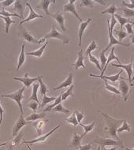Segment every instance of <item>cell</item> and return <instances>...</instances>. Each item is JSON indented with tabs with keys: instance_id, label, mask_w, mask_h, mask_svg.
Listing matches in <instances>:
<instances>
[{
	"instance_id": "6da1fadb",
	"label": "cell",
	"mask_w": 134,
	"mask_h": 150,
	"mask_svg": "<svg viewBox=\"0 0 134 150\" xmlns=\"http://www.w3.org/2000/svg\"><path fill=\"white\" fill-rule=\"evenodd\" d=\"M101 115L104 117V119L106 122V127L104 128V131H105L106 136L111 137L112 139L121 141V139L119 138L118 134H117V130L123 123L124 119H114L104 112H101Z\"/></svg>"
},
{
	"instance_id": "7a4b0ae2",
	"label": "cell",
	"mask_w": 134,
	"mask_h": 150,
	"mask_svg": "<svg viewBox=\"0 0 134 150\" xmlns=\"http://www.w3.org/2000/svg\"><path fill=\"white\" fill-rule=\"evenodd\" d=\"M50 38H54V39H58L61 40L62 42V44H67L70 43V38L68 37L67 36H65L63 34H61L56 29V27L54 25H53L51 27V30L50 32L49 33H47L46 36H44L43 39H41L39 40L40 42V44L44 42L46 40L50 39Z\"/></svg>"
},
{
	"instance_id": "3957f363",
	"label": "cell",
	"mask_w": 134,
	"mask_h": 150,
	"mask_svg": "<svg viewBox=\"0 0 134 150\" xmlns=\"http://www.w3.org/2000/svg\"><path fill=\"white\" fill-rule=\"evenodd\" d=\"M94 142L97 143L99 145H100L101 149H103L105 146H118V147L124 148L122 141H117V140L108 138V137H97L94 140Z\"/></svg>"
},
{
	"instance_id": "277c9868",
	"label": "cell",
	"mask_w": 134,
	"mask_h": 150,
	"mask_svg": "<svg viewBox=\"0 0 134 150\" xmlns=\"http://www.w3.org/2000/svg\"><path fill=\"white\" fill-rule=\"evenodd\" d=\"M25 89V87L18 89V90L14 91L13 93H11V94H6V95H2L1 97H5V98H10L12 99L13 100H14L17 103V104L20 108L21 113H24L23 112V108H22V104H21V101L23 100L24 96L23 93Z\"/></svg>"
},
{
	"instance_id": "5b68a950",
	"label": "cell",
	"mask_w": 134,
	"mask_h": 150,
	"mask_svg": "<svg viewBox=\"0 0 134 150\" xmlns=\"http://www.w3.org/2000/svg\"><path fill=\"white\" fill-rule=\"evenodd\" d=\"M18 36L21 37L22 39H24L26 42H28L30 44H40V42L39 40H37L33 37V36L27 30V29L22 26L21 25H19V28H18Z\"/></svg>"
},
{
	"instance_id": "8992f818",
	"label": "cell",
	"mask_w": 134,
	"mask_h": 150,
	"mask_svg": "<svg viewBox=\"0 0 134 150\" xmlns=\"http://www.w3.org/2000/svg\"><path fill=\"white\" fill-rule=\"evenodd\" d=\"M30 122H27L25 119L24 118V113H21L20 116L18 117V119H17V121L14 123L12 129V136L13 137H16L18 134L19 131L21 130V128H23L27 124H29Z\"/></svg>"
},
{
	"instance_id": "52a82bcc",
	"label": "cell",
	"mask_w": 134,
	"mask_h": 150,
	"mask_svg": "<svg viewBox=\"0 0 134 150\" xmlns=\"http://www.w3.org/2000/svg\"><path fill=\"white\" fill-rule=\"evenodd\" d=\"M107 27H108V33H109V43L108 45L106 46V47L104 50H103L104 52H107V50L109 48H111V47H114V45H121V46L124 47H129L130 46V44H124L122 42H119L118 40H116L114 37L113 34H112V32L111 31V29H110V20L107 19Z\"/></svg>"
},
{
	"instance_id": "ba28073f",
	"label": "cell",
	"mask_w": 134,
	"mask_h": 150,
	"mask_svg": "<svg viewBox=\"0 0 134 150\" xmlns=\"http://www.w3.org/2000/svg\"><path fill=\"white\" fill-rule=\"evenodd\" d=\"M76 2H77L76 0H69V1H68V3H66V4H65L64 5L63 11H64V12H70V13H73L76 18H78V21H80V22L81 23L83 21L82 18L79 16V14H78L77 11H76V8H75L74 3H76Z\"/></svg>"
},
{
	"instance_id": "9c48e42d",
	"label": "cell",
	"mask_w": 134,
	"mask_h": 150,
	"mask_svg": "<svg viewBox=\"0 0 134 150\" xmlns=\"http://www.w3.org/2000/svg\"><path fill=\"white\" fill-rule=\"evenodd\" d=\"M61 127L60 125H58L56 127H54V128H53V129L50 131V132H48L47 134H46L43 135V136H39V137H37V138H35V139L33 140H31V141H23V143H25V144H35V143H42V142H44L45 141H46L48 137L51 136V135L53 134L54 132H55L57 129H59V127Z\"/></svg>"
},
{
	"instance_id": "30bf717a",
	"label": "cell",
	"mask_w": 134,
	"mask_h": 150,
	"mask_svg": "<svg viewBox=\"0 0 134 150\" xmlns=\"http://www.w3.org/2000/svg\"><path fill=\"white\" fill-rule=\"evenodd\" d=\"M112 66L114 67L117 68H121L122 70H125L126 71L127 75H128V79H129V81L130 83V86H133V84L132 83L133 80H132V76H133V60H131V62L129 63V64L127 65H121V64H114L112 63Z\"/></svg>"
},
{
	"instance_id": "8fae6325",
	"label": "cell",
	"mask_w": 134,
	"mask_h": 150,
	"mask_svg": "<svg viewBox=\"0 0 134 150\" xmlns=\"http://www.w3.org/2000/svg\"><path fill=\"white\" fill-rule=\"evenodd\" d=\"M119 91H120L121 95L123 97L124 100H128L129 95H130V93H129V86H128V84L125 81V79L123 80L122 78H121V80L119 81Z\"/></svg>"
},
{
	"instance_id": "7c38bea8",
	"label": "cell",
	"mask_w": 134,
	"mask_h": 150,
	"mask_svg": "<svg viewBox=\"0 0 134 150\" xmlns=\"http://www.w3.org/2000/svg\"><path fill=\"white\" fill-rule=\"evenodd\" d=\"M13 79L14 81H21V83H23L25 88H29L32 84H34L36 81L39 80V76L37 78H32L28 77V73H25L24 78H13Z\"/></svg>"
},
{
	"instance_id": "4fadbf2b",
	"label": "cell",
	"mask_w": 134,
	"mask_h": 150,
	"mask_svg": "<svg viewBox=\"0 0 134 150\" xmlns=\"http://www.w3.org/2000/svg\"><path fill=\"white\" fill-rule=\"evenodd\" d=\"M56 1L55 0H43V1H39V4L36 6V9H39L42 11H44V13H46V15L51 16V13L49 12V6L51 3H55Z\"/></svg>"
},
{
	"instance_id": "5bb4252c",
	"label": "cell",
	"mask_w": 134,
	"mask_h": 150,
	"mask_svg": "<svg viewBox=\"0 0 134 150\" xmlns=\"http://www.w3.org/2000/svg\"><path fill=\"white\" fill-rule=\"evenodd\" d=\"M93 21L92 18H88L86 21H83L80 25H79V31H78V37H79V47L81 46V41H82V36L83 34L85 33V29H87V27L88 26V25L90 24V22Z\"/></svg>"
},
{
	"instance_id": "9a60e30c",
	"label": "cell",
	"mask_w": 134,
	"mask_h": 150,
	"mask_svg": "<svg viewBox=\"0 0 134 150\" xmlns=\"http://www.w3.org/2000/svg\"><path fill=\"white\" fill-rule=\"evenodd\" d=\"M51 17L54 18V20L56 21V22L59 25L60 28L62 29L63 32L66 31V27H65V17L63 16V13L62 12H59V11H58L56 13H54V14H51Z\"/></svg>"
},
{
	"instance_id": "2e32d148",
	"label": "cell",
	"mask_w": 134,
	"mask_h": 150,
	"mask_svg": "<svg viewBox=\"0 0 134 150\" xmlns=\"http://www.w3.org/2000/svg\"><path fill=\"white\" fill-rule=\"evenodd\" d=\"M24 134L22 132L19 133L17 136H16L14 138H13L12 141H11V142L9 143V145H8V148L7 150H13L16 149L18 146L20 145L21 144V141H22V138H23Z\"/></svg>"
},
{
	"instance_id": "e0dca14e",
	"label": "cell",
	"mask_w": 134,
	"mask_h": 150,
	"mask_svg": "<svg viewBox=\"0 0 134 150\" xmlns=\"http://www.w3.org/2000/svg\"><path fill=\"white\" fill-rule=\"evenodd\" d=\"M26 6H28V7L29 8V14L27 17V18L25 19H24L22 21L20 22V25H22L25 22H27V21H32L34 19H36V18H43V16L40 15V14H38V13H36L35 11H33V9L32 8L31 5L29 4L28 3H26Z\"/></svg>"
},
{
	"instance_id": "ac0fdd59",
	"label": "cell",
	"mask_w": 134,
	"mask_h": 150,
	"mask_svg": "<svg viewBox=\"0 0 134 150\" xmlns=\"http://www.w3.org/2000/svg\"><path fill=\"white\" fill-rule=\"evenodd\" d=\"M84 59H85L84 52H83V50H80L78 53V59L76 60V62L73 64V66L75 67V70H78L80 67H82L84 70H86V67L84 64Z\"/></svg>"
},
{
	"instance_id": "d6986e66",
	"label": "cell",
	"mask_w": 134,
	"mask_h": 150,
	"mask_svg": "<svg viewBox=\"0 0 134 150\" xmlns=\"http://www.w3.org/2000/svg\"><path fill=\"white\" fill-rule=\"evenodd\" d=\"M84 137L85 136L83 134L79 135L78 134H74L71 142L69 144V147L73 148V149H78L81 145V141H82V138Z\"/></svg>"
},
{
	"instance_id": "ffe728a7",
	"label": "cell",
	"mask_w": 134,
	"mask_h": 150,
	"mask_svg": "<svg viewBox=\"0 0 134 150\" xmlns=\"http://www.w3.org/2000/svg\"><path fill=\"white\" fill-rule=\"evenodd\" d=\"M121 73H122V70L121 71H119L118 74H117L114 75H111V76H105V75H95V74H90L91 77H94V78H101V79H104V80H108L110 81H112V82L115 83L118 81V79L120 77V74H121Z\"/></svg>"
},
{
	"instance_id": "44dd1931",
	"label": "cell",
	"mask_w": 134,
	"mask_h": 150,
	"mask_svg": "<svg viewBox=\"0 0 134 150\" xmlns=\"http://www.w3.org/2000/svg\"><path fill=\"white\" fill-rule=\"evenodd\" d=\"M114 50H115V47H114V46L112 47L111 52H110L108 58H107V61H106V65H105L104 68H103V70H102V74H101V75H103V74H104V72H105V70H106V67H108L109 63L112 62L113 60H117V61H118V64H121V62H120V60H119V59L118 58V56H116V55L114 54Z\"/></svg>"
},
{
	"instance_id": "7402d4cb",
	"label": "cell",
	"mask_w": 134,
	"mask_h": 150,
	"mask_svg": "<svg viewBox=\"0 0 134 150\" xmlns=\"http://www.w3.org/2000/svg\"><path fill=\"white\" fill-rule=\"evenodd\" d=\"M49 122L48 119H42V120H39V121H36L35 122L32 123V126L34 127V128L36 129V132H37V134L39 136H41L42 134V130L44 129V126Z\"/></svg>"
},
{
	"instance_id": "603a6c76",
	"label": "cell",
	"mask_w": 134,
	"mask_h": 150,
	"mask_svg": "<svg viewBox=\"0 0 134 150\" xmlns=\"http://www.w3.org/2000/svg\"><path fill=\"white\" fill-rule=\"evenodd\" d=\"M73 80V74L72 73H70V74L68 75V77L60 84L59 86H58V87H56V88H54V90H58V89L66 88L68 86H72Z\"/></svg>"
},
{
	"instance_id": "cb8c5ba5",
	"label": "cell",
	"mask_w": 134,
	"mask_h": 150,
	"mask_svg": "<svg viewBox=\"0 0 134 150\" xmlns=\"http://www.w3.org/2000/svg\"><path fill=\"white\" fill-rule=\"evenodd\" d=\"M48 44H49V42H48V40H47V41L45 42V44H44L42 47H40L39 49L35 50L34 52H27L25 54H27V55H32V56H36V57H38V58L41 57L42 54H43V53H44V50H45V48H46V47L48 45Z\"/></svg>"
},
{
	"instance_id": "d4e9b609",
	"label": "cell",
	"mask_w": 134,
	"mask_h": 150,
	"mask_svg": "<svg viewBox=\"0 0 134 150\" xmlns=\"http://www.w3.org/2000/svg\"><path fill=\"white\" fill-rule=\"evenodd\" d=\"M25 61V44L21 45V53L19 54L18 60V67H17V70H19V69L23 66L24 62Z\"/></svg>"
},
{
	"instance_id": "484cf974",
	"label": "cell",
	"mask_w": 134,
	"mask_h": 150,
	"mask_svg": "<svg viewBox=\"0 0 134 150\" xmlns=\"http://www.w3.org/2000/svg\"><path fill=\"white\" fill-rule=\"evenodd\" d=\"M39 83H34L33 86H32V95L29 98L30 101H36L38 104H39V101L38 100V96H37V92L39 90Z\"/></svg>"
},
{
	"instance_id": "4316f807",
	"label": "cell",
	"mask_w": 134,
	"mask_h": 150,
	"mask_svg": "<svg viewBox=\"0 0 134 150\" xmlns=\"http://www.w3.org/2000/svg\"><path fill=\"white\" fill-rule=\"evenodd\" d=\"M24 7H25V6L23 5L22 1H15L14 5H13V11H17L18 13H20V17L22 18L24 14Z\"/></svg>"
},
{
	"instance_id": "83f0119b",
	"label": "cell",
	"mask_w": 134,
	"mask_h": 150,
	"mask_svg": "<svg viewBox=\"0 0 134 150\" xmlns=\"http://www.w3.org/2000/svg\"><path fill=\"white\" fill-rule=\"evenodd\" d=\"M45 116H46V113H36V112H33L31 115L27 117L25 120L27 122L37 121L38 119H43Z\"/></svg>"
},
{
	"instance_id": "f1b7e54d",
	"label": "cell",
	"mask_w": 134,
	"mask_h": 150,
	"mask_svg": "<svg viewBox=\"0 0 134 150\" xmlns=\"http://www.w3.org/2000/svg\"><path fill=\"white\" fill-rule=\"evenodd\" d=\"M42 79H43V76H42V75H39V80H38L39 84V92L41 93V96L42 95L44 96V95H46L47 93L48 92V87H47V85H45V84L43 82Z\"/></svg>"
},
{
	"instance_id": "f546056e",
	"label": "cell",
	"mask_w": 134,
	"mask_h": 150,
	"mask_svg": "<svg viewBox=\"0 0 134 150\" xmlns=\"http://www.w3.org/2000/svg\"><path fill=\"white\" fill-rule=\"evenodd\" d=\"M62 102V94H59V96H58L56 98V100L54 101V103L52 104H51V105H48V106L47 107V108H45L44 110V112H47V111H51V110L53 108H54V107H56L58 104H61Z\"/></svg>"
},
{
	"instance_id": "4dcf8cb0",
	"label": "cell",
	"mask_w": 134,
	"mask_h": 150,
	"mask_svg": "<svg viewBox=\"0 0 134 150\" xmlns=\"http://www.w3.org/2000/svg\"><path fill=\"white\" fill-rule=\"evenodd\" d=\"M114 18L118 19V21L119 24H120V25H121V30H122V29H123L124 25H126L128 23L132 24V22H133V21H131L130 20H129V18H124V17H121V16L119 15V14H114Z\"/></svg>"
},
{
	"instance_id": "1f68e13d",
	"label": "cell",
	"mask_w": 134,
	"mask_h": 150,
	"mask_svg": "<svg viewBox=\"0 0 134 150\" xmlns=\"http://www.w3.org/2000/svg\"><path fill=\"white\" fill-rule=\"evenodd\" d=\"M123 131H127V132L131 133V128H130V125L127 122L126 119H124L123 123L121 124V126L119 127L118 130H117V133H121Z\"/></svg>"
},
{
	"instance_id": "d6a6232c",
	"label": "cell",
	"mask_w": 134,
	"mask_h": 150,
	"mask_svg": "<svg viewBox=\"0 0 134 150\" xmlns=\"http://www.w3.org/2000/svg\"><path fill=\"white\" fill-rule=\"evenodd\" d=\"M73 88H74V86L72 85V86H70V88L69 89H67L66 91H65V92H62V100H66L69 96H72L74 98V95H73Z\"/></svg>"
},
{
	"instance_id": "836d02e7",
	"label": "cell",
	"mask_w": 134,
	"mask_h": 150,
	"mask_svg": "<svg viewBox=\"0 0 134 150\" xmlns=\"http://www.w3.org/2000/svg\"><path fill=\"white\" fill-rule=\"evenodd\" d=\"M80 125L81 126V127L84 128V134H83V135L84 136H86V135L88 134V133H89L90 131H92L93 129V128H94V127H95V121H93L92 123H90V124H88V125H85V124H83L82 122H80Z\"/></svg>"
},
{
	"instance_id": "e575fe53",
	"label": "cell",
	"mask_w": 134,
	"mask_h": 150,
	"mask_svg": "<svg viewBox=\"0 0 134 150\" xmlns=\"http://www.w3.org/2000/svg\"><path fill=\"white\" fill-rule=\"evenodd\" d=\"M57 97H54V96H52V97H49V96H47V95H44L43 96V99H42V103L39 105V108H44L45 107L47 104H49L51 102H53L56 100Z\"/></svg>"
},
{
	"instance_id": "d590c367",
	"label": "cell",
	"mask_w": 134,
	"mask_h": 150,
	"mask_svg": "<svg viewBox=\"0 0 134 150\" xmlns=\"http://www.w3.org/2000/svg\"><path fill=\"white\" fill-rule=\"evenodd\" d=\"M0 18H2L3 21H5V23H6L5 31H6V33L8 34L9 33V29H10V27H11V25L16 23V21L12 20L11 18H6V17H3V16H0Z\"/></svg>"
},
{
	"instance_id": "8d00e7d4",
	"label": "cell",
	"mask_w": 134,
	"mask_h": 150,
	"mask_svg": "<svg viewBox=\"0 0 134 150\" xmlns=\"http://www.w3.org/2000/svg\"><path fill=\"white\" fill-rule=\"evenodd\" d=\"M118 9L116 7L115 4H113V5H111V6H109L108 8L105 9L104 11H102V12H101V14L109 13V14H111V16H113V15H114L115 12H117V11H118Z\"/></svg>"
},
{
	"instance_id": "74e56055",
	"label": "cell",
	"mask_w": 134,
	"mask_h": 150,
	"mask_svg": "<svg viewBox=\"0 0 134 150\" xmlns=\"http://www.w3.org/2000/svg\"><path fill=\"white\" fill-rule=\"evenodd\" d=\"M51 112H61V113L68 114V113H70V110L65 108L62 103H61V104H58L56 107H54V108L51 110Z\"/></svg>"
},
{
	"instance_id": "f35d334b",
	"label": "cell",
	"mask_w": 134,
	"mask_h": 150,
	"mask_svg": "<svg viewBox=\"0 0 134 150\" xmlns=\"http://www.w3.org/2000/svg\"><path fill=\"white\" fill-rule=\"evenodd\" d=\"M104 82H105V88H106V90L110 91V92L114 93V94H116V95H121V93H120L119 89L115 88L114 86H111V85H109L108 82L106 81V80H105Z\"/></svg>"
},
{
	"instance_id": "ab89813d",
	"label": "cell",
	"mask_w": 134,
	"mask_h": 150,
	"mask_svg": "<svg viewBox=\"0 0 134 150\" xmlns=\"http://www.w3.org/2000/svg\"><path fill=\"white\" fill-rule=\"evenodd\" d=\"M97 47H98V45L96 44V42L95 40H92V41L91 42V44L88 45L86 51H85V55H89L92 53V52L96 49Z\"/></svg>"
},
{
	"instance_id": "60d3db41",
	"label": "cell",
	"mask_w": 134,
	"mask_h": 150,
	"mask_svg": "<svg viewBox=\"0 0 134 150\" xmlns=\"http://www.w3.org/2000/svg\"><path fill=\"white\" fill-rule=\"evenodd\" d=\"M66 121L70 124H72L73 126H74V127L78 125V121L77 119V117H76V115H75V112H73L71 115H70L67 119H66Z\"/></svg>"
},
{
	"instance_id": "b9f144b4",
	"label": "cell",
	"mask_w": 134,
	"mask_h": 150,
	"mask_svg": "<svg viewBox=\"0 0 134 150\" xmlns=\"http://www.w3.org/2000/svg\"><path fill=\"white\" fill-rule=\"evenodd\" d=\"M114 33L116 34L117 36H118V41L119 42H121V40L123 39H125L126 37H127V36H128V34H127V33H126V32H124L123 30H121V29H120V30H115V32H114Z\"/></svg>"
},
{
	"instance_id": "7bdbcfd3",
	"label": "cell",
	"mask_w": 134,
	"mask_h": 150,
	"mask_svg": "<svg viewBox=\"0 0 134 150\" xmlns=\"http://www.w3.org/2000/svg\"><path fill=\"white\" fill-rule=\"evenodd\" d=\"M88 58H89V60H90L91 62H92L93 64H95V67L98 68L99 70H102V68H101V66L100 64H99V60L97 58L95 57V56H94V55H92V54H90L88 55Z\"/></svg>"
},
{
	"instance_id": "ee69618b",
	"label": "cell",
	"mask_w": 134,
	"mask_h": 150,
	"mask_svg": "<svg viewBox=\"0 0 134 150\" xmlns=\"http://www.w3.org/2000/svg\"><path fill=\"white\" fill-rule=\"evenodd\" d=\"M0 16H3V17H6V18H11V17H18V18H21L20 17L19 14L18 13H9L8 11H5V9L3 8L2 9V11L0 12Z\"/></svg>"
},
{
	"instance_id": "f6af8a7d",
	"label": "cell",
	"mask_w": 134,
	"mask_h": 150,
	"mask_svg": "<svg viewBox=\"0 0 134 150\" xmlns=\"http://www.w3.org/2000/svg\"><path fill=\"white\" fill-rule=\"evenodd\" d=\"M121 11H123V13L126 18H133L134 17V11L133 10H130L128 8H122L121 9Z\"/></svg>"
},
{
	"instance_id": "bcb514c9",
	"label": "cell",
	"mask_w": 134,
	"mask_h": 150,
	"mask_svg": "<svg viewBox=\"0 0 134 150\" xmlns=\"http://www.w3.org/2000/svg\"><path fill=\"white\" fill-rule=\"evenodd\" d=\"M93 4H94V0H81L80 1V6H85V7L93 8Z\"/></svg>"
},
{
	"instance_id": "7dc6e473",
	"label": "cell",
	"mask_w": 134,
	"mask_h": 150,
	"mask_svg": "<svg viewBox=\"0 0 134 150\" xmlns=\"http://www.w3.org/2000/svg\"><path fill=\"white\" fill-rule=\"evenodd\" d=\"M99 57H100V62H101V68H102V70H103V68L105 67V65L106 63V61H107V59L105 56V52L102 51L99 54Z\"/></svg>"
},
{
	"instance_id": "c3c4849f",
	"label": "cell",
	"mask_w": 134,
	"mask_h": 150,
	"mask_svg": "<svg viewBox=\"0 0 134 150\" xmlns=\"http://www.w3.org/2000/svg\"><path fill=\"white\" fill-rule=\"evenodd\" d=\"M28 107L29 108H31L34 112H36V110L39 108V104L36 102V101H31L29 104H28Z\"/></svg>"
},
{
	"instance_id": "681fc988",
	"label": "cell",
	"mask_w": 134,
	"mask_h": 150,
	"mask_svg": "<svg viewBox=\"0 0 134 150\" xmlns=\"http://www.w3.org/2000/svg\"><path fill=\"white\" fill-rule=\"evenodd\" d=\"M75 112V115H76V117H77V119H78V123H80L81 122V120L84 119V117H85V114L81 112V111H74Z\"/></svg>"
},
{
	"instance_id": "f907efd6",
	"label": "cell",
	"mask_w": 134,
	"mask_h": 150,
	"mask_svg": "<svg viewBox=\"0 0 134 150\" xmlns=\"http://www.w3.org/2000/svg\"><path fill=\"white\" fill-rule=\"evenodd\" d=\"M14 2L15 1H13V0H5V1H1L0 3H1L2 6H3V8H4L12 5L13 3H14Z\"/></svg>"
},
{
	"instance_id": "816d5d0a",
	"label": "cell",
	"mask_w": 134,
	"mask_h": 150,
	"mask_svg": "<svg viewBox=\"0 0 134 150\" xmlns=\"http://www.w3.org/2000/svg\"><path fill=\"white\" fill-rule=\"evenodd\" d=\"M117 24V20L116 18H114V15L111 16V22H110V29H111V32H113V29L114 28V26Z\"/></svg>"
},
{
	"instance_id": "f5cc1de1",
	"label": "cell",
	"mask_w": 134,
	"mask_h": 150,
	"mask_svg": "<svg viewBox=\"0 0 134 150\" xmlns=\"http://www.w3.org/2000/svg\"><path fill=\"white\" fill-rule=\"evenodd\" d=\"M126 29L127 34L129 35H133L134 34V31L133 29V25H131V23H128L126 25Z\"/></svg>"
},
{
	"instance_id": "db71d44e",
	"label": "cell",
	"mask_w": 134,
	"mask_h": 150,
	"mask_svg": "<svg viewBox=\"0 0 134 150\" xmlns=\"http://www.w3.org/2000/svg\"><path fill=\"white\" fill-rule=\"evenodd\" d=\"M92 145L89 143V144H87V145H80V147L78 148V150H91L92 149Z\"/></svg>"
},
{
	"instance_id": "11a10c76",
	"label": "cell",
	"mask_w": 134,
	"mask_h": 150,
	"mask_svg": "<svg viewBox=\"0 0 134 150\" xmlns=\"http://www.w3.org/2000/svg\"><path fill=\"white\" fill-rule=\"evenodd\" d=\"M122 4H123L124 6H126V8H128L130 10H133L134 8V3H129L126 1H122Z\"/></svg>"
},
{
	"instance_id": "9f6ffc18",
	"label": "cell",
	"mask_w": 134,
	"mask_h": 150,
	"mask_svg": "<svg viewBox=\"0 0 134 150\" xmlns=\"http://www.w3.org/2000/svg\"><path fill=\"white\" fill-rule=\"evenodd\" d=\"M4 111H5V110L3 108V107L1 105V104H0V127H1V124H2V122H3V115Z\"/></svg>"
},
{
	"instance_id": "6f0895ef",
	"label": "cell",
	"mask_w": 134,
	"mask_h": 150,
	"mask_svg": "<svg viewBox=\"0 0 134 150\" xmlns=\"http://www.w3.org/2000/svg\"><path fill=\"white\" fill-rule=\"evenodd\" d=\"M94 3H99V4H101L102 6L106 5V2H105V1H95V0H94Z\"/></svg>"
},
{
	"instance_id": "680465c9",
	"label": "cell",
	"mask_w": 134,
	"mask_h": 150,
	"mask_svg": "<svg viewBox=\"0 0 134 150\" xmlns=\"http://www.w3.org/2000/svg\"><path fill=\"white\" fill-rule=\"evenodd\" d=\"M101 150H117V146H114L112 149H106V148H103V149H101Z\"/></svg>"
},
{
	"instance_id": "91938a15",
	"label": "cell",
	"mask_w": 134,
	"mask_h": 150,
	"mask_svg": "<svg viewBox=\"0 0 134 150\" xmlns=\"http://www.w3.org/2000/svg\"><path fill=\"white\" fill-rule=\"evenodd\" d=\"M130 38H131V44H134V34L131 35Z\"/></svg>"
},
{
	"instance_id": "94428289",
	"label": "cell",
	"mask_w": 134,
	"mask_h": 150,
	"mask_svg": "<svg viewBox=\"0 0 134 150\" xmlns=\"http://www.w3.org/2000/svg\"><path fill=\"white\" fill-rule=\"evenodd\" d=\"M126 150H134V147H133V148H128V147H126Z\"/></svg>"
},
{
	"instance_id": "6125c7cd",
	"label": "cell",
	"mask_w": 134,
	"mask_h": 150,
	"mask_svg": "<svg viewBox=\"0 0 134 150\" xmlns=\"http://www.w3.org/2000/svg\"><path fill=\"white\" fill-rule=\"evenodd\" d=\"M6 144H7V142L2 143V144H0V147H1V146H3V145H6Z\"/></svg>"
},
{
	"instance_id": "be15d7a7",
	"label": "cell",
	"mask_w": 134,
	"mask_h": 150,
	"mask_svg": "<svg viewBox=\"0 0 134 150\" xmlns=\"http://www.w3.org/2000/svg\"><path fill=\"white\" fill-rule=\"evenodd\" d=\"M96 150H101V146H100V145H99L98 148H97V149H96Z\"/></svg>"
},
{
	"instance_id": "e7e4bbea",
	"label": "cell",
	"mask_w": 134,
	"mask_h": 150,
	"mask_svg": "<svg viewBox=\"0 0 134 150\" xmlns=\"http://www.w3.org/2000/svg\"><path fill=\"white\" fill-rule=\"evenodd\" d=\"M27 148H28V149H29V150H32V149H31V148L29 147V145H27Z\"/></svg>"
},
{
	"instance_id": "03108f58",
	"label": "cell",
	"mask_w": 134,
	"mask_h": 150,
	"mask_svg": "<svg viewBox=\"0 0 134 150\" xmlns=\"http://www.w3.org/2000/svg\"><path fill=\"white\" fill-rule=\"evenodd\" d=\"M132 60H133V59H132ZM133 65H134V62H133ZM133 81H134V74H133Z\"/></svg>"
},
{
	"instance_id": "003e7915",
	"label": "cell",
	"mask_w": 134,
	"mask_h": 150,
	"mask_svg": "<svg viewBox=\"0 0 134 150\" xmlns=\"http://www.w3.org/2000/svg\"><path fill=\"white\" fill-rule=\"evenodd\" d=\"M132 24H133V25H134V22H133H133H132Z\"/></svg>"
}]
</instances>
